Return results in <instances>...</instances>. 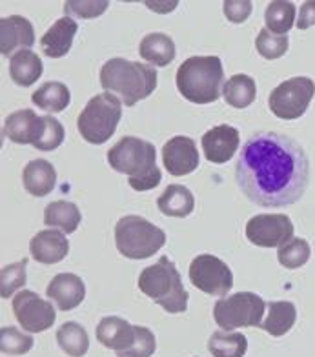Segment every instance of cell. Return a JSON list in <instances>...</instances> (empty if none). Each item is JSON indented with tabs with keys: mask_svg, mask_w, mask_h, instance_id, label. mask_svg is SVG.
Here are the masks:
<instances>
[{
	"mask_svg": "<svg viewBox=\"0 0 315 357\" xmlns=\"http://www.w3.org/2000/svg\"><path fill=\"white\" fill-rule=\"evenodd\" d=\"M10 75L15 84L28 86L35 84L40 75H43V61L35 52L22 50L17 52L10 61Z\"/></svg>",
	"mask_w": 315,
	"mask_h": 357,
	"instance_id": "cell-24",
	"label": "cell"
},
{
	"mask_svg": "<svg viewBox=\"0 0 315 357\" xmlns=\"http://www.w3.org/2000/svg\"><path fill=\"white\" fill-rule=\"evenodd\" d=\"M44 133V117L33 109H17L6 117L4 135L17 144H37Z\"/></svg>",
	"mask_w": 315,
	"mask_h": 357,
	"instance_id": "cell-15",
	"label": "cell"
},
{
	"mask_svg": "<svg viewBox=\"0 0 315 357\" xmlns=\"http://www.w3.org/2000/svg\"><path fill=\"white\" fill-rule=\"evenodd\" d=\"M31 100H33V104L37 108L44 109V112L59 113L64 112V109L70 106L71 93L66 84L52 80V82H46V84L40 86V88L31 95Z\"/></svg>",
	"mask_w": 315,
	"mask_h": 357,
	"instance_id": "cell-27",
	"label": "cell"
},
{
	"mask_svg": "<svg viewBox=\"0 0 315 357\" xmlns=\"http://www.w3.org/2000/svg\"><path fill=\"white\" fill-rule=\"evenodd\" d=\"M139 53L151 66L164 68L175 61L177 50H175L174 38L166 33H150L139 44Z\"/></svg>",
	"mask_w": 315,
	"mask_h": 357,
	"instance_id": "cell-22",
	"label": "cell"
},
{
	"mask_svg": "<svg viewBox=\"0 0 315 357\" xmlns=\"http://www.w3.org/2000/svg\"><path fill=\"white\" fill-rule=\"evenodd\" d=\"M100 86L104 91L115 95L124 106H135L146 99L157 88V70L141 62L126 59H109L100 70Z\"/></svg>",
	"mask_w": 315,
	"mask_h": 357,
	"instance_id": "cell-3",
	"label": "cell"
},
{
	"mask_svg": "<svg viewBox=\"0 0 315 357\" xmlns=\"http://www.w3.org/2000/svg\"><path fill=\"white\" fill-rule=\"evenodd\" d=\"M26 266H28V259H22L19 263L8 264L2 268L0 273V296L2 299H8L15 291L26 284Z\"/></svg>",
	"mask_w": 315,
	"mask_h": 357,
	"instance_id": "cell-35",
	"label": "cell"
},
{
	"mask_svg": "<svg viewBox=\"0 0 315 357\" xmlns=\"http://www.w3.org/2000/svg\"><path fill=\"white\" fill-rule=\"evenodd\" d=\"M155 335L146 326H135V341L132 347L117 352V357H151L155 352Z\"/></svg>",
	"mask_w": 315,
	"mask_h": 357,
	"instance_id": "cell-36",
	"label": "cell"
},
{
	"mask_svg": "<svg viewBox=\"0 0 315 357\" xmlns=\"http://www.w3.org/2000/svg\"><path fill=\"white\" fill-rule=\"evenodd\" d=\"M264 22L266 29L275 35H286L295 26V6L293 2L284 0H273L266 6L264 11Z\"/></svg>",
	"mask_w": 315,
	"mask_h": 357,
	"instance_id": "cell-31",
	"label": "cell"
},
{
	"mask_svg": "<svg viewBox=\"0 0 315 357\" xmlns=\"http://www.w3.org/2000/svg\"><path fill=\"white\" fill-rule=\"evenodd\" d=\"M35 44L33 26L26 17L10 15L0 20V53L4 56L13 52L29 50Z\"/></svg>",
	"mask_w": 315,
	"mask_h": 357,
	"instance_id": "cell-16",
	"label": "cell"
},
{
	"mask_svg": "<svg viewBox=\"0 0 315 357\" xmlns=\"http://www.w3.org/2000/svg\"><path fill=\"white\" fill-rule=\"evenodd\" d=\"M236 178L240 192L257 206H292L308 188L310 162L305 148L292 137L255 133L240 148Z\"/></svg>",
	"mask_w": 315,
	"mask_h": 357,
	"instance_id": "cell-1",
	"label": "cell"
},
{
	"mask_svg": "<svg viewBox=\"0 0 315 357\" xmlns=\"http://www.w3.org/2000/svg\"><path fill=\"white\" fill-rule=\"evenodd\" d=\"M77 31H79V24L71 17H62L56 20L40 38V47H43L44 55L49 59H61V56L68 55L73 46Z\"/></svg>",
	"mask_w": 315,
	"mask_h": 357,
	"instance_id": "cell-19",
	"label": "cell"
},
{
	"mask_svg": "<svg viewBox=\"0 0 315 357\" xmlns=\"http://www.w3.org/2000/svg\"><path fill=\"white\" fill-rule=\"evenodd\" d=\"M266 303L261 296L252 291H237L233 296L219 299L213 306V319L226 332L236 328L259 326Z\"/></svg>",
	"mask_w": 315,
	"mask_h": 357,
	"instance_id": "cell-8",
	"label": "cell"
},
{
	"mask_svg": "<svg viewBox=\"0 0 315 357\" xmlns=\"http://www.w3.org/2000/svg\"><path fill=\"white\" fill-rule=\"evenodd\" d=\"M299 29H308L315 26V0H308L299 10V20L295 22Z\"/></svg>",
	"mask_w": 315,
	"mask_h": 357,
	"instance_id": "cell-40",
	"label": "cell"
},
{
	"mask_svg": "<svg viewBox=\"0 0 315 357\" xmlns=\"http://www.w3.org/2000/svg\"><path fill=\"white\" fill-rule=\"evenodd\" d=\"M222 97L231 108L245 109L248 106H252L257 97V86H255V80L249 75L245 73H239V75H233L226 80L224 88H222Z\"/></svg>",
	"mask_w": 315,
	"mask_h": 357,
	"instance_id": "cell-26",
	"label": "cell"
},
{
	"mask_svg": "<svg viewBox=\"0 0 315 357\" xmlns=\"http://www.w3.org/2000/svg\"><path fill=\"white\" fill-rule=\"evenodd\" d=\"M97 339L102 347L112 348L115 352H123L135 341V326H132L123 317L109 315L100 319L97 326Z\"/></svg>",
	"mask_w": 315,
	"mask_h": 357,
	"instance_id": "cell-20",
	"label": "cell"
},
{
	"mask_svg": "<svg viewBox=\"0 0 315 357\" xmlns=\"http://www.w3.org/2000/svg\"><path fill=\"white\" fill-rule=\"evenodd\" d=\"M64 126L61 121H56L52 115H44V133L40 137V141L35 144V148L40 151H52L56 150L59 146L64 142Z\"/></svg>",
	"mask_w": 315,
	"mask_h": 357,
	"instance_id": "cell-37",
	"label": "cell"
},
{
	"mask_svg": "<svg viewBox=\"0 0 315 357\" xmlns=\"http://www.w3.org/2000/svg\"><path fill=\"white\" fill-rule=\"evenodd\" d=\"M33 337L20 332L15 326H4L0 330V350L8 356H22L33 348Z\"/></svg>",
	"mask_w": 315,
	"mask_h": 357,
	"instance_id": "cell-33",
	"label": "cell"
},
{
	"mask_svg": "<svg viewBox=\"0 0 315 357\" xmlns=\"http://www.w3.org/2000/svg\"><path fill=\"white\" fill-rule=\"evenodd\" d=\"M108 6V0H68L64 2V13L80 19H95L100 17Z\"/></svg>",
	"mask_w": 315,
	"mask_h": 357,
	"instance_id": "cell-38",
	"label": "cell"
},
{
	"mask_svg": "<svg viewBox=\"0 0 315 357\" xmlns=\"http://www.w3.org/2000/svg\"><path fill=\"white\" fill-rule=\"evenodd\" d=\"M208 350L213 357H245L248 350V339L240 332L217 330L208 341Z\"/></svg>",
	"mask_w": 315,
	"mask_h": 357,
	"instance_id": "cell-30",
	"label": "cell"
},
{
	"mask_svg": "<svg viewBox=\"0 0 315 357\" xmlns=\"http://www.w3.org/2000/svg\"><path fill=\"white\" fill-rule=\"evenodd\" d=\"M22 183L26 192L31 193L33 197H44L55 188L56 172L49 160H29L22 172Z\"/></svg>",
	"mask_w": 315,
	"mask_h": 357,
	"instance_id": "cell-21",
	"label": "cell"
},
{
	"mask_svg": "<svg viewBox=\"0 0 315 357\" xmlns=\"http://www.w3.org/2000/svg\"><path fill=\"white\" fill-rule=\"evenodd\" d=\"M157 151L151 142L139 137H123L109 148L108 162L115 172L128 175V183L137 192L159 186L162 172L157 168Z\"/></svg>",
	"mask_w": 315,
	"mask_h": 357,
	"instance_id": "cell-2",
	"label": "cell"
},
{
	"mask_svg": "<svg viewBox=\"0 0 315 357\" xmlns=\"http://www.w3.org/2000/svg\"><path fill=\"white\" fill-rule=\"evenodd\" d=\"M56 343L70 357H84L90 350V335L82 324L68 321L56 330Z\"/></svg>",
	"mask_w": 315,
	"mask_h": 357,
	"instance_id": "cell-28",
	"label": "cell"
},
{
	"mask_svg": "<svg viewBox=\"0 0 315 357\" xmlns=\"http://www.w3.org/2000/svg\"><path fill=\"white\" fill-rule=\"evenodd\" d=\"M190 281L208 296L226 297L233 287V273L224 261L212 254H203L190 264Z\"/></svg>",
	"mask_w": 315,
	"mask_h": 357,
	"instance_id": "cell-10",
	"label": "cell"
},
{
	"mask_svg": "<svg viewBox=\"0 0 315 357\" xmlns=\"http://www.w3.org/2000/svg\"><path fill=\"white\" fill-rule=\"evenodd\" d=\"M46 296L59 306V310L70 312L84 301L86 284L75 273H59L47 284Z\"/></svg>",
	"mask_w": 315,
	"mask_h": 357,
	"instance_id": "cell-17",
	"label": "cell"
},
{
	"mask_svg": "<svg viewBox=\"0 0 315 357\" xmlns=\"http://www.w3.org/2000/svg\"><path fill=\"white\" fill-rule=\"evenodd\" d=\"M310 254V245L305 239H301V237H293V239L288 241L286 245L279 246L277 259L281 266L288 268V270H295V268L308 263Z\"/></svg>",
	"mask_w": 315,
	"mask_h": 357,
	"instance_id": "cell-32",
	"label": "cell"
},
{
	"mask_svg": "<svg viewBox=\"0 0 315 357\" xmlns=\"http://www.w3.org/2000/svg\"><path fill=\"white\" fill-rule=\"evenodd\" d=\"M162 162L168 174L174 177L190 175L199 168V151L193 139L186 135H177L169 139L162 148Z\"/></svg>",
	"mask_w": 315,
	"mask_h": 357,
	"instance_id": "cell-13",
	"label": "cell"
},
{
	"mask_svg": "<svg viewBox=\"0 0 315 357\" xmlns=\"http://www.w3.org/2000/svg\"><path fill=\"white\" fill-rule=\"evenodd\" d=\"M157 206L168 217H188L195 208V199L186 186L169 184L157 199Z\"/></svg>",
	"mask_w": 315,
	"mask_h": 357,
	"instance_id": "cell-25",
	"label": "cell"
},
{
	"mask_svg": "<svg viewBox=\"0 0 315 357\" xmlns=\"http://www.w3.org/2000/svg\"><path fill=\"white\" fill-rule=\"evenodd\" d=\"M293 222L284 213H261L246 222V237L252 245L279 248L293 239Z\"/></svg>",
	"mask_w": 315,
	"mask_h": 357,
	"instance_id": "cell-11",
	"label": "cell"
},
{
	"mask_svg": "<svg viewBox=\"0 0 315 357\" xmlns=\"http://www.w3.org/2000/svg\"><path fill=\"white\" fill-rule=\"evenodd\" d=\"M255 46H257L261 56L268 59V61H275L288 52L290 43H288L286 35H275L270 29L263 28L255 38Z\"/></svg>",
	"mask_w": 315,
	"mask_h": 357,
	"instance_id": "cell-34",
	"label": "cell"
},
{
	"mask_svg": "<svg viewBox=\"0 0 315 357\" xmlns=\"http://www.w3.org/2000/svg\"><path fill=\"white\" fill-rule=\"evenodd\" d=\"M203 153L213 165H224L239 150L240 137L233 126L219 124L203 135Z\"/></svg>",
	"mask_w": 315,
	"mask_h": 357,
	"instance_id": "cell-14",
	"label": "cell"
},
{
	"mask_svg": "<svg viewBox=\"0 0 315 357\" xmlns=\"http://www.w3.org/2000/svg\"><path fill=\"white\" fill-rule=\"evenodd\" d=\"M297 321L295 305L290 301H270L266 305V319L261 328L273 337H281L293 328Z\"/></svg>",
	"mask_w": 315,
	"mask_h": 357,
	"instance_id": "cell-23",
	"label": "cell"
},
{
	"mask_svg": "<svg viewBox=\"0 0 315 357\" xmlns=\"http://www.w3.org/2000/svg\"><path fill=\"white\" fill-rule=\"evenodd\" d=\"M29 252L35 261L43 264H56L66 257L70 252V243H68L64 231L59 230H43L29 241Z\"/></svg>",
	"mask_w": 315,
	"mask_h": 357,
	"instance_id": "cell-18",
	"label": "cell"
},
{
	"mask_svg": "<svg viewBox=\"0 0 315 357\" xmlns=\"http://www.w3.org/2000/svg\"><path fill=\"white\" fill-rule=\"evenodd\" d=\"M80 210L70 201H53L44 210L46 226H56L64 234H73L80 225Z\"/></svg>",
	"mask_w": 315,
	"mask_h": 357,
	"instance_id": "cell-29",
	"label": "cell"
},
{
	"mask_svg": "<svg viewBox=\"0 0 315 357\" xmlns=\"http://www.w3.org/2000/svg\"><path fill=\"white\" fill-rule=\"evenodd\" d=\"M139 290L162 306L168 314H180L188 308V291L171 259L160 257L155 264L144 268L139 275Z\"/></svg>",
	"mask_w": 315,
	"mask_h": 357,
	"instance_id": "cell-5",
	"label": "cell"
},
{
	"mask_svg": "<svg viewBox=\"0 0 315 357\" xmlns=\"http://www.w3.org/2000/svg\"><path fill=\"white\" fill-rule=\"evenodd\" d=\"M123 119V100L104 91L88 100L86 108L77 119L80 137L90 144H104Z\"/></svg>",
	"mask_w": 315,
	"mask_h": 357,
	"instance_id": "cell-6",
	"label": "cell"
},
{
	"mask_svg": "<svg viewBox=\"0 0 315 357\" xmlns=\"http://www.w3.org/2000/svg\"><path fill=\"white\" fill-rule=\"evenodd\" d=\"M177 89L193 104L215 102L224 88V70L219 56H190L177 70Z\"/></svg>",
	"mask_w": 315,
	"mask_h": 357,
	"instance_id": "cell-4",
	"label": "cell"
},
{
	"mask_svg": "<svg viewBox=\"0 0 315 357\" xmlns=\"http://www.w3.org/2000/svg\"><path fill=\"white\" fill-rule=\"evenodd\" d=\"M166 243L164 230L144 217L126 215L115 225V245L128 259H148L155 255Z\"/></svg>",
	"mask_w": 315,
	"mask_h": 357,
	"instance_id": "cell-7",
	"label": "cell"
},
{
	"mask_svg": "<svg viewBox=\"0 0 315 357\" xmlns=\"http://www.w3.org/2000/svg\"><path fill=\"white\" fill-rule=\"evenodd\" d=\"M13 314L26 332L40 334L52 328L56 319L52 301H46L31 290H20L13 299Z\"/></svg>",
	"mask_w": 315,
	"mask_h": 357,
	"instance_id": "cell-12",
	"label": "cell"
},
{
	"mask_svg": "<svg viewBox=\"0 0 315 357\" xmlns=\"http://www.w3.org/2000/svg\"><path fill=\"white\" fill-rule=\"evenodd\" d=\"M226 19L233 24H243L252 15V2L249 0H226L222 4Z\"/></svg>",
	"mask_w": 315,
	"mask_h": 357,
	"instance_id": "cell-39",
	"label": "cell"
},
{
	"mask_svg": "<svg viewBox=\"0 0 315 357\" xmlns=\"http://www.w3.org/2000/svg\"><path fill=\"white\" fill-rule=\"evenodd\" d=\"M315 95V82L310 77H293L270 93L268 106L275 117L295 121L302 117Z\"/></svg>",
	"mask_w": 315,
	"mask_h": 357,
	"instance_id": "cell-9",
	"label": "cell"
}]
</instances>
